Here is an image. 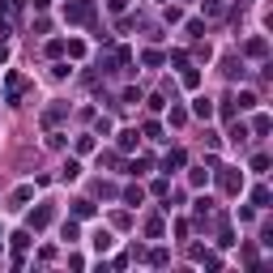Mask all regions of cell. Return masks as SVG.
Listing matches in <instances>:
<instances>
[{
	"instance_id": "1",
	"label": "cell",
	"mask_w": 273,
	"mask_h": 273,
	"mask_svg": "<svg viewBox=\"0 0 273 273\" xmlns=\"http://www.w3.org/2000/svg\"><path fill=\"white\" fill-rule=\"evenodd\" d=\"M64 17H68V21H90V17H94V5H90V0H77V5L64 9Z\"/></svg>"
},
{
	"instance_id": "2",
	"label": "cell",
	"mask_w": 273,
	"mask_h": 273,
	"mask_svg": "<svg viewBox=\"0 0 273 273\" xmlns=\"http://www.w3.org/2000/svg\"><path fill=\"white\" fill-rule=\"evenodd\" d=\"M218 184L227 188V192H239V188H243V175H235L231 167H218Z\"/></svg>"
},
{
	"instance_id": "3",
	"label": "cell",
	"mask_w": 273,
	"mask_h": 273,
	"mask_svg": "<svg viewBox=\"0 0 273 273\" xmlns=\"http://www.w3.org/2000/svg\"><path fill=\"white\" fill-rule=\"evenodd\" d=\"M17 94H21V77H17V73H9V77H5V103L13 107V103H17Z\"/></svg>"
},
{
	"instance_id": "4",
	"label": "cell",
	"mask_w": 273,
	"mask_h": 273,
	"mask_svg": "<svg viewBox=\"0 0 273 273\" xmlns=\"http://www.w3.org/2000/svg\"><path fill=\"white\" fill-rule=\"evenodd\" d=\"M192 115H196V120H209V115H213V103L205 98V94H196V98H192Z\"/></svg>"
},
{
	"instance_id": "5",
	"label": "cell",
	"mask_w": 273,
	"mask_h": 273,
	"mask_svg": "<svg viewBox=\"0 0 273 273\" xmlns=\"http://www.w3.org/2000/svg\"><path fill=\"white\" fill-rule=\"evenodd\" d=\"M47 222H52V205H43L39 213H30V231H43Z\"/></svg>"
},
{
	"instance_id": "6",
	"label": "cell",
	"mask_w": 273,
	"mask_h": 273,
	"mask_svg": "<svg viewBox=\"0 0 273 273\" xmlns=\"http://www.w3.org/2000/svg\"><path fill=\"white\" fill-rule=\"evenodd\" d=\"M111 235H107V231H98V235H94V252H111Z\"/></svg>"
},
{
	"instance_id": "7",
	"label": "cell",
	"mask_w": 273,
	"mask_h": 273,
	"mask_svg": "<svg viewBox=\"0 0 273 273\" xmlns=\"http://www.w3.org/2000/svg\"><path fill=\"white\" fill-rule=\"evenodd\" d=\"M175 167H184V150H171L167 162H162V171H175Z\"/></svg>"
},
{
	"instance_id": "8",
	"label": "cell",
	"mask_w": 273,
	"mask_h": 273,
	"mask_svg": "<svg viewBox=\"0 0 273 273\" xmlns=\"http://www.w3.org/2000/svg\"><path fill=\"white\" fill-rule=\"evenodd\" d=\"M141 201H145L141 188H124V205H141Z\"/></svg>"
},
{
	"instance_id": "9",
	"label": "cell",
	"mask_w": 273,
	"mask_h": 273,
	"mask_svg": "<svg viewBox=\"0 0 273 273\" xmlns=\"http://www.w3.org/2000/svg\"><path fill=\"white\" fill-rule=\"evenodd\" d=\"M60 115H64V107H47V111H43V124H47V128H52L56 120H60Z\"/></svg>"
},
{
	"instance_id": "10",
	"label": "cell",
	"mask_w": 273,
	"mask_h": 273,
	"mask_svg": "<svg viewBox=\"0 0 273 273\" xmlns=\"http://www.w3.org/2000/svg\"><path fill=\"white\" fill-rule=\"evenodd\" d=\"M243 52H247V56H265V39H247Z\"/></svg>"
},
{
	"instance_id": "11",
	"label": "cell",
	"mask_w": 273,
	"mask_h": 273,
	"mask_svg": "<svg viewBox=\"0 0 273 273\" xmlns=\"http://www.w3.org/2000/svg\"><path fill=\"white\" fill-rule=\"evenodd\" d=\"M184 86H188V90L201 86V73H196V68H184Z\"/></svg>"
},
{
	"instance_id": "12",
	"label": "cell",
	"mask_w": 273,
	"mask_h": 273,
	"mask_svg": "<svg viewBox=\"0 0 273 273\" xmlns=\"http://www.w3.org/2000/svg\"><path fill=\"white\" fill-rule=\"evenodd\" d=\"M34 196V188H17V192L13 196H9V201H13V205H26V201Z\"/></svg>"
},
{
	"instance_id": "13",
	"label": "cell",
	"mask_w": 273,
	"mask_h": 273,
	"mask_svg": "<svg viewBox=\"0 0 273 273\" xmlns=\"http://www.w3.org/2000/svg\"><path fill=\"white\" fill-rule=\"evenodd\" d=\"M137 145V133H133V128H124V133H120V150H133Z\"/></svg>"
},
{
	"instance_id": "14",
	"label": "cell",
	"mask_w": 273,
	"mask_h": 273,
	"mask_svg": "<svg viewBox=\"0 0 273 273\" xmlns=\"http://www.w3.org/2000/svg\"><path fill=\"white\" fill-rule=\"evenodd\" d=\"M90 213H94L90 201H77V205H73V218H90Z\"/></svg>"
},
{
	"instance_id": "15",
	"label": "cell",
	"mask_w": 273,
	"mask_h": 273,
	"mask_svg": "<svg viewBox=\"0 0 273 273\" xmlns=\"http://www.w3.org/2000/svg\"><path fill=\"white\" fill-rule=\"evenodd\" d=\"M77 175H81V162L68 158V162H64V180H77Z\"/></svg>"
},
{
	"instance_id": "16",
	"label": "cell",
	"mask_w": 273,
	"mask_h": 273,
	"mask_svg": "<svg viewBox=\"0 0 273 273\" xmlns=\"http://www.w3.org/2000/svg\"><path fill=\"white\" fill-rule=\"evenodd\" d=\"M150 171V162L145 158H137V162H128V175H145Z\"/></svg>"
},
{
	"instance_id": "17",
	"label": "cell",
	"mask_w": 273,
	"mask_h": 273,
	"mask_svg": "<svg viewBox=\"0 0 273 273\" xmlns=\"http://www.w3.org/2000/svg\"><path fill=\"white\" fill-rule=\"evenodd\" d=\"M252 205H260V209L269 205V188H256V192H252Z\"/></svg>"
},
{
	"instance_id": "18",
	"label": "cell",
	"mask_w": 273,
	"mask_h": 273,
	"mask_svg": "<svg viewBox=\"0 0 273 273\" xmlns=\"http://www.w3.org/2000/svg\"><path fill=\"white\" fill-rule=\"evenodd\" d=\"M60 235H64V239H68V243H73V239H77V235H81V231H77V222H64V227H60Z\"/></svg>"
},
{
	"instance_id": "19",
	"label": "cell",
	"mask_w": 273,
	"mask_h": 273,
	"mask_svg": "<svg viewBox=\"0 0 273 273\" xmlns=\"http://www.w3.org/2000/svg\"><path fill=\"white\" fill-rule=\"evenodd\" d=\"M235 103H239L243 111H247V107H256V94H247V90H243V94H239V98H235Z\"/></svg>"
},
{
	"instance_id": "20",
	"label": "cell",
	"mask_w": 273,
	"mask_h": 273,
	"mask_svg": "<svg viewBox=\"0 0 273 273\" xmlns=\"http://www.w3.org/2000/svg\"><path fill=\"white\" fill-rule=\"evenodd\" d=\"M205 180H209V171H205V167H192V184L201 188V184H205Z\"/></svg>"
},
{
	"instance_id": "21",
	"label": "cell",
	"mask_w": 273,
	"mask_h": 273,
	"mask_svg": "<svg viewBox=\"0 0 273 273\" xmlns=\"http://www.w3.org/2000/svg\"><path fill=\"white\" fill-rule=\"evenodd\" d=\"M13 247H30V231H17L13 235Z\"/></svg>"
},
{
	"instance_id": "22",
	"label": "cell",
	"mask_w": 273,
	"mask_h": 273,
	"mask_svg": "<svg viewBox=\"0 0 273 273\" xmlns=\"http://www.w3.org/2000/svg\"><path fill=\"white\" fill-rule=\"evenodd\" d=\"M222 5H227V0H209L205 9H209V13H222Z\"/></svg>"
},
{
	"instance_id": "23",
	"label": "cell",
	"mask_w": 273,
	"mask_h": 273,
	"mask_svg": "<svg viewBox=\"0 0 273 273\" xmlns=\"http://www.w3.org/2000/svg\"><path fill=\"white\" fill-rule=\"evenodd\" d=\"M5 60H9V47H5V43H0V64H5Z\"/></svg>"
}]
</instances>
